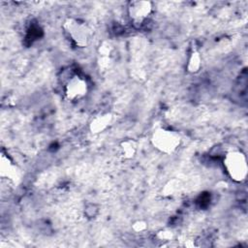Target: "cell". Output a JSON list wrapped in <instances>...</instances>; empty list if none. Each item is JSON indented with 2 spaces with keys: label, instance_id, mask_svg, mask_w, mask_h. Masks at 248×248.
Wrapping results in <instances>:
<instances>
[{
  "label": "cell",
  "instance_id": "6da1fadb",
  "mask_svg": "<svg viewBox=\"0 0 248 248\" xmlns=\"http://www.w3.org/2000/svg\"><path fill=\"white\" fill-rule=\"evenodd\" d=\"M68 39L78 47H86L91 42L93 32L87 22L74 16L67 17L62 24Z\"/></svg>",
  "mask_w": 248,
  "mask_h": 248
},
{
  "label": "cell",
  "instance_id": "7a4b0ae2",
  "mask_svg": "<svg viewBox=\"0 0 248 248\" xmlns=\"http://www.w3.org/2000/svg\"><path fill=\"white\" fill-rule=\"evenodd\" d=\"M182 138L177 131L160 127L155 129L150 137L152 146L165 155H171L181 145Z\"/></svg>",
  "mask_w": 248,
  "mask_h": 248
},
{
  "label": "cell",
  "instance_id": "3957f363",
  "mask_svg": "<svg viewBox=\"0 0 248 248\" xmlns=\"http://www.w3.org/2000/svg\"><path fill=\"white\" fill-rule=\"evenodd\" d=\"M223 166L228 176L236 183L246 180L248 165L246 155L240 150H231L227 152L223 159Z\"/></svg>",
  "mask_w": 248,
  "mask_h": 248
},
{
  "label": "cell",
  "instance_id": "277c9868",
  "mask_svg": "<svg viewBox=\"0 0 248 248\" xmlns=\"http://www.w3.org/2000/svg\"><path fill=\"white\" fill-rule=\"evenodd\" d=\"M153 13V3L148 0H133L128 2L127 15L136 27L142 26Z\"/></svg>",
  "mask_w": 248,
  "mask_h": 248
},
{
  "label": "cell",
  "instance_id": "5b68a950",
  "mask_svg": "<svg viewBox=\"0 0 248 248\" xmlns=\"http://www.w3.org/2000/svg\"><path fill=\"white\" fill-rule=\"evenodd\" d=\"M63 92L65 98L70 102H78L85 98L89 92V84L83 77L73 75L66 81Z\"/></svg>",
  "mask_w": 248,
  "mask_h": 248
},
{
  "label": "cell",
  "instance_id": "8992f818",
  "mask_svg": "<svg viewBox=\"0 0 248 248\" xmlns=\"http://www.w3.org/2000/svg\"><path fill=\"white\" fill-rule=\"evenodd\" d=\"M0 177L2 181L16 184L20 179V171L11 158L2 152L0 158Z\"/></svg>",
  "mask_w": 248,
  "mask_h": 248
},
{
  "label": "cell",
  "instance_id": "52a82bcc",
  "mask_svg": "<svg viewBox=\"0 0 248 248\" xmlns=\"http://www.w3.org/2000/svg\"><path fill=\"white\" fill-rule=\"evenodd\" d=\"M139 150L138 141L134 139H125L121 140L116 148L117 156L123 161H129L136 157Z\"/></svg>",
  "mask_w": 248,
  "mask_h": 248
},
{
  "label": "cell",
  "instance_id": "ba28073f",
  "mask_svg": "<svg viewBox=\"0 0 248 248\" xmlns=\"http://www.w3.org/2000/svg\"><path fill=\"white\" fill-rule=\"evenodd\" d=\"M113 116L109 112H102L95 115L89 122V131L93 135L104 133L112 123Z\"/></svg>",
  "mask_w": 248,
  "mask_h": 248
},
{
  "label": "cell",
  "instance_id": "9c48e42d",
  "mask_svg": "<svg viewBox=\"0 0 248 248\" xmlns=\"http://www.w3.org/2000/svg\"><path fill=\"white\" fill-rule=\"evenodd\" d=\"M114 47L109 41H103L98 47V65L102 70L109 69L112 63V54Z\"/></svg>",
  "mask_w": 248,
  "mask_h": 248
},
{
  "label": "cell",
  "instance_id": "30bf717a",
  "mask_svg": "<svg viewBox=\"0 0 248 248\" xmlns=\"http://www.w3.org/2000/svg\"><path fill=\"white\" fill-rule=\"evenodd\" d=\"M202 65V58L200 51L196 48H193L189 53L186 63V70L190 74H197Z\"/></svg>",
  "mask_w": 248,
  "mask_h": 248
},
{
  "label": "cell",
  "instance_id": "8fae6325",
  "mask_svg": "<svg viewBox=\"0 0 248 248\" xmlns=\"http://www.w3.org/2000/svg\"><path fill=\"white\" fill-rule=\"evenodd\" d=\"M179 187H180V183L178 180H171V181H169L165 187H164V193L165 195L167 196H172V195H175V193L178 192L179 190Z\"/></svg>",
  "mask_w": 248,
  "mask_h": 248
},
{
  "label": "cell",
  "instance_id": "7c38bea8",
  "mask_svg": "<svg viewBox=\"0 0 248 248\" xmlns=\"http://www.w3.org/2000/svg\"><path fill=\"white\" fill-rule=\"evenodd\" d=\"M84 214L88 218H95L99 214V206L95 203H87L84 207Z\"/></svg>",
  "mask_w": 248,
  "mask_h": 248
},
{
  "label": "cell",
  "instance_id": "4fadbf2b",
  "mask_svg": "<svg viewBox=\"0 0 248 248\" xmlns=\"http://www.w3.org/2000/svg\"><path fill=\"white\" fill-rule=\"evenodd\" d=\"M148 224L144 220H137L132 224V229L136 232H143L147 230Z\"/></svg>",
  "mask_w": 248,
  "mask_h": 248
},
{
  "label": "cell",
  "instance_id": "5bb4252c",
  "mask_svg": "<svg viewBox=\"0 0 248 248\" xmlns=\"http://www.w3.org/2000/svg\"><path fill=\"white\" fill-rule=\"evenodd\" d=\"M158 237L160 238V240H165V241H169L171 240L173 235L172 232L170 231H162L158 233Z\"/></svg>",
  "mask_w": 248,
  "mask_h": 248
}]
</instances>
